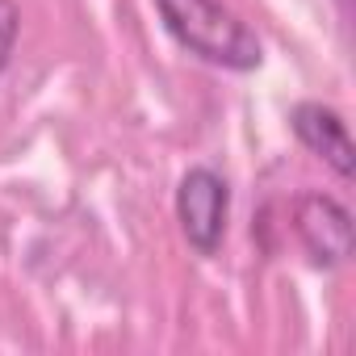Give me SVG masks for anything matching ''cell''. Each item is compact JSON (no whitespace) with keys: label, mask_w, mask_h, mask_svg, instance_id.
<instances>
[{"label":"cell","mask_w":356,"mask_h":356,"mask_svg":"<svg viewBox=\"0 0 356 356\" xmlns=\"http://www.w3.org/2000/svg\"><path fill=\"white\" fill-rule=\"evenodd\" d=\"M17 34H22V9L13 5V0H0V72H5L9 59H13Z\"/></svg>","instance_id":"5b68a950"},{"label":"cell","mask_w":356,"mask_h":356,"mask_svg":"<svg viewBox=\"0 0 356 356\" xmlns=\"http://www.w3.org/2000/svg\"><path fill=\"white\" fill-rule=\"evenodd\" d=\"M339 5H343V9H348V0H339Z\"/></svg>","instance_id":"8992f818"},{"label":"cell","mask_w":356,"mask_h":356,"mask_svg":"<svg viewBox=\"0 0 356 356\" xmlns=\"http://www.w3.org/2000/svg\"><path fill=\"white\" fill-rule=\"evenodd\" d=\"M293 235L314 268H339L352 256V214L331 193H302L293 202Z\"/></svg>","instance_id":"3957f363"},{"label":"cell","mask_w":356,"mask_h":356,"mask_svg":"<svg viewBox=\"0 0 356 356\" xmlns=\"http://www.w3.org/2000/svg\"><path fill=\"white\" fill-rule=\"evenodd\" d=\"M163 30L193 59L222 72H256L264 63V47L256 30L231 13L222 0H155Z\"/></svg>","instance_id":"6da1fadb"},{"label":"cell","mask_w":356,"mask_h":356,"mask_svg":"<svg viewBox=\"0 0 356 356\" xmlns=\"http://www.w3.org/2000/svg\"><path fill=\"white\" fill-rule=\"evenodd\" d=\"M176 222L181 235L189 239V248L197 256H214L227 239V222H231V185L227 176L197 163L181 176L176 185Z\"/></svg>","instance_id":"7a4b0ae2"},{"label":"cell","mask_w":356,"mask_h":356,"mask_svg":"<svg viewBox=\"0 0 356 356\" xmlns=\"http://www.w3.org/2000/svg\"><path fill=\"white\" fill-rule=\"evenodd\" d=\"M289 126L298 134V143L318 155L335 176L352 181V168H356V155H352V138H348V122L339 109L323 105V101H298L289 109Z\"/></svg>","instance_id":"277c9868"}]
</instances>
